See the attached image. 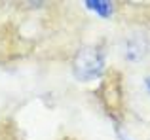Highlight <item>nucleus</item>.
Segmentation results:
<instances>
[{"label": "nucleus", "instance_id": "nucleus-1", "mask_svg": "<svg viewBox=\"0 0 150 140\" xmlns=\"http://www.w3.org/2000/svg\"><path fill=\"white\" fill-rule=\"evenodd\" d=\"M105 68V51L99 46H86L76 53L72 63V72L80 81H91L103 74Z\"/></svg>", "mask_w": 150, "mask_h": 140}, {"label": "nucleus", "instance_id": "nucleus-2", "mask_svg": "<svg viewBox=\"0 0 150 140\" xmlns=\"http://www.w3.org/2000/svg\"><path fill=\"white\" fill-rule=\"evenodd\" d=\"M86 8L91 11H95L99 17L103 19H108L110 15H112L114 11V4L110 2V0H86Z\"/></svg>", "mask_w": 150, "mask_h": 140}, {"label": "nucleus", "instance_id": "nucleus-3", "mask_svg": "<svg viewBox=\"0 0 150 140\" xmlns=\"http://www.w3.org/2000/svg\"><path fill=\"white\" fill-rule=\"evenodd\" d=\"M144 83H146V89L150 91V78H146V81H144Z\"/></svg>", "mask_w": 150, "mask_h": 140}]
</instances>
